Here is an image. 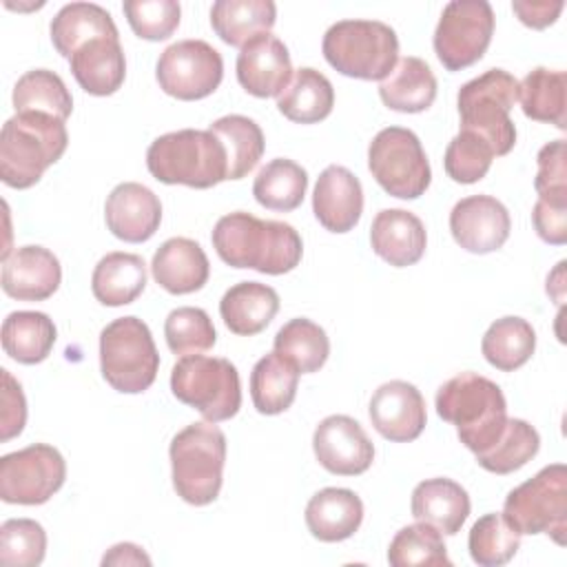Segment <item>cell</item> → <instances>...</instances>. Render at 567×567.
I'll use <instances>...</instances> for the list:
<instances>
[{
    "label": "cell",
    "mask_w": 567,
    "mask_h": 567,
    "mask_svg": "<svg viewBox=\"0 0 567 567\" xmlns=\"http://www.w3.org/2000/svg\"><path fill=\"white\" fill-rule=\"evenodd\" d=\"M210 239L224 264L264 275L290 272L303 255V241L290 224L259 219L244 210L219 217Z\"/></svg>",
    "instance_id": "6da1fadb"
},
{
    "label": "cell",
    "mask_w": 567,
    "mask_h": 567,
    "mask_svg": "<svg viewBox=\"0 0 567 567\" xmlns=\"http://www.w3.org/2000/svg\"><path fill=\"white\" fill-rule=\"evenodd\" d=\"M434 405L439 416L456 427L461 443L474 454L492 447L507 423L503 390L476 372H461L447 379L436 390Z\"/></svg>",
    "instance_id": "7a4b0ae2"
},
{
    "label": "cell",
    "mask_w": 567,
    "mask_h": 567,
    "mask_svg": "<svg viewBox=\"0 0 567 567\" xmlns=\"http://www.w3.org/2000/svg\"><path fill=\"white\" fill-rule=\"evenodd\" d=\"M69 146L64 120L47 113H16L0 131V177L11 188H31Z\"/></svg>",
    "instance_id": "3957f363"
},
{
    "label": "cell",
    "mask_w": 567,
    "mask_h": 567,
    "mask_svg": "<svg viewBox=\"0 0 567 567\" xmlns=\"http://www.w3.org/2000/svg\"><path fill=\"white\" fill-rule=\"evenodd\" d=\"M146 168L162 184L213 188L226 179L228 159L221 140L213 131L182 128L151 142Z\"/></svg>",
    "instance_id": "277c9868"
},
{
    "label": "cell",
    "mask_w": 567,
    "mask_h": 567,
    "mask_svg": "<svg viewBox=\"0 0 567 567\" xmlns=\"http://www.w3.org/2000/svg\"><path fill=\"white\" fill-rule=\"evenodd\" d=\"M173 487L182 501L202 507L219 496L226 463V436L210 421L179 430L168 447Z\"/></svg>",
    "instance_id": "5b68a950"
},
{
    "label": "cell",
    "mask_w": 567,
    "mask_h": 567,
    "mask_svg": "<svg viewBox=\"0 0 567 567\" xmlns=\"http://www.w3.org/2000/svg\"><path fill=\"white\" fill-rule=\"evenodd\" d=\"M326 62L341 75L385 80L399 58L396 31L379 20H339L321 42Z\"/></svg>",
    "instance_id": "8992f818"
},
{
    "label": "cell",
    "mask_w": 567,
    "mask_h": 567,
    "mask_svg": "<svg viewBox=\"0 0 567 567\" xmlns=\"http://www.w3.org/2000/svg\"><path fill=\"white\" fill-rule=\"evenodd\" d=\"M516 100L518 80L505 69H487L458 89L461 131L483 137L496 157L507 155L516 144V126L509 117Z\"/></svg>",
    "instance_id": "52a82bcc"
},
{
    "label": "cell",
    "mask_w": 567,
    "mask_h": 567,
    "mask_svg": "<svg viewBox=\"0 0 567 567\" xmlns=\"http://www.w3.org/2000/svg\"><path fill=\"white\" fill-rule=\"evenodd\" d=\"M100 370L122 394L148 390L159 370V354L148 326L137 317H120L100 332Z\"/></svg>",
    "instance_id": "ba28073f"
},
{
    "label": "cell",
    "mask_w": 567,
    "mask_h": 567,
    "mask_svg": "<svg viewBox=\"0 0 567 567\" xmlns=\"http://www.w3.org/2000/svg\"><path fill=\"white\" fill-rule=\"evenodd\" d=\"M171 390L177 401L195 408L210 423L228 421L241 408L239 372L224 357H182L171 370Z\"/></svg>",
    "instance_id": "9c48e42d"
},
{
    "label": "cell",
    "mask_w": 567,
    "mask_h": 567,
    "mask_svg": "<svg viewBox=\"0 0 567 567\" xmlns=\"http://www.w3.org/2000/svg\"><path fill=\"white\" fill-rule=\"evenodd\" d=\"M505 520L523 536L547 534L565 545L567 534V467L545 465L538 474L514 487L503 505Z\"/></svg>",
    "instance_id": "30bf717a"
},
{
    "label": "cell",
    "mask_w": 567,
    "mask_h": 567,
    "mask_svg": "<svg viewBox=\"0 0 567 567\" xmlns=\"http://www.w3.org/2000/svg\"><path fill=\"white\" fill-rule=\"evenodd\" d=\"M368 168L377 184L399 199L421 197L432 182L421 140L403 126L381 128L372 137L368 146Z\"/></svg>",
    "instance_id": "8fae6325"
},
{
    "label": "cell",
    "mask_w": 567,
    "mask_h": 567,
    "mask_svg": "<svg viewBox=\"0 0 567 567\" xmlns=\"http://www.w3.org/2000/svg\"><path fill=\"white\" fill-rule=\"evenodd\" d=\"M494 33V11L487 0H452L434 29V53L447 71L478 62Z\"/></svg>",
    "instance_id": "7c38bea8"
},
{
    "label": "cell",
    "mask_w": 567,
    "mask_h": 567,
    "mask_svg": "<svg viewBox=\"0 0 567 567\" xmlns=\"http://www.w3.org/2000/svg\"><path fill=\"white\" fill-rule=\"evenodd\" d=\"M66 478L64 456L47 443H33L0 458V498L11 505H42Z\"/></svg>",
    "instance_id": "4fadbf2b"
},
{
    "label": "cell",
    "mask_w": 567,
    "mask_h": 567,
    "mask_svg": "<svg viewBox=\"0 0 567 567\" xmlns=\"http://www.w3.org/2000/svg\"><path fill=\"white\" fill-rule=\"evenodd\" d=\"M155 78L159 89L171 97L184 102L202 100L221 84L224 60L221 53L204 40H179L162 51Z\"/></svg>",
    "instance_id": "5bb4252c"
},
{
    "label": "cell",
    "mask_w": 567,
    "mask_h": 567,
    "mask_svg": "<svg viewBox=\"0 0 567 567\" xmlns=\"http://www.w3.org/2000/svg\"><path fill=\"white\" fill-rule=\"evenodd\" d=\"M312 450L319 465L337 476H359L374 461V445L365 430L346 414L326 416L315 427Z\"/></svg>",
    "instance_id": "9a60e30c"
},
{
    "label": "cell",
    "mask_w": 567,
    "mask_h": 567,
    "mask_svg": "<svg viewBox=\"0 0 567 567\" xmlns=\"http://www.w3.org/2000/svg\"><path fill=\"white\" fill-rule=\"evenodd\" d=\"M454 241L474 255L498 250L512 230V219L503 202L492 195H470L454 204L450 213Z\"/></svg>",
    "instance_id": "2e32d148"
},
{
    "label": "cell",
    "mask_w": 567,
    "mask_h": 567,
    "mask_svg": "<svg viewBox=\"0 0 567 567\" xmlns=\"http://www.w3.org/2000/svg\"><path fill=\"white\" fill-rule=\"evenodd\" d=\"M368 416L372 427L392 443H410L421 436L427 412L416 385L394 379L379 385L370 399Z\"/></svg>",
    "instance_id": "e0dca14e"
},
{
    "label": "cell",
    "mask_w": 567,
    "mask_h": 567,
    "mask_svg": "<svg viewBox=\"0 0 567 567\" xmlns=\"http://www.w3.org/2000/svg\"><path fill=\"white\" fill-rule=\"evenodd\" d=\"M292 78V62L286 44L272 33L248 40L237 55V80L255 97L279 95Z\"/></svg>",
    "instance_id": "ac0fdd59"
},
{
    "label": "cell",
    "mask_w": 567,
    "mask_h": 567,
    "mask_svg": "<svg viewBox=\"0 0 567 567\" xmlns=\"http://www.w3.org/2000/svg\"><path fill=\"white\" fill-rule=\"evenodd\" d=\"M104 219L117 239L142 244L151 239L159 228L162 202L144 184L122 182L106 197Z\"/></svg>",
    "instance_id": "d6986e66"
},
{
    "label": "cell",
    "mask_w": 567,
    "mask_h": 567,
    "mask_svg": "<svg viewBox=\"0 0 567 567\" xmlns=\"http://www.w3.org/2000/svg\"><path fill=\"white\" fill-rule=\"evenodd\" d=\"M312 213L330 233L352 230L363 213V188L359 177L339 164L323 168L315 184Z\"/></svg>",
    "instance_id": "ffe728a7"
},
{
    "label": "cell",
    "mask_w": 567,
    "mask_h": 567,
    "mask_svg": "<svg viewBox=\"0 0 567 567\" xmlns=\"http://www.w3.org/2000/svg\"><path fill=\"white\" fill-rule=\"evenodd\" d=\"M62 281L58 257L44 246H20L2 261V290L18 301H44Z\"/></svg>",
    "instance_id": "44dd1931"
},
{
    "label": "cell",
    "mask_w": 567,
    "mask_h": 567,
    "mask_svg": "<svg viewBox=\"0 0 567 567\" xmlns=\"http://www.w3.org/2000/svg\"><path fill=\"white\" fill-rule=\"evenodd\" d=\"M370 246L385 264L405 268L423 257L427 233L414 213L403 208H383L372 219Z\"/></svg>",
    "instance_id": "7402d4cb"
},
{
    "label": "cell",
    "mask_w": 567,
    "mask_h": 567,
    "mask_svg": "<svg viewBox=\"0 0 567 567\" xmlns=\"http://www.w3.org/2000/svg\"><path fill=\"white\" fill-rule=\"evenodd\" d=\"M151 272L166 292L190 295L206 286L210 264L195 239L171 237L155 250Z\"/></svg>",
    "instance_id": "603a6c76"
},
{
    "label": "cell",
    "mask_w": 567,
    "mask_h": 567,
    "mask_svg": "<svg viewBox=\"0 0 567 567\" xmlns=\"http://www.w3.org/2000/svg\"><path fill=\"white\" fill-rule=\"evenodd\" d=\"M412 516L427 523L445 536H454L470 516V496L465 487L452 478L436 476L421 481L412 492Z\"/></svg>",
    "instance_id": "cb8c5ba5"
},
{
    "label": "cell",
    "mask_w": 567,
    "mask_h": 567,
    "mask_svg": "<svg viewBox=\"0 0 567 567\" xmlns=\"http://www.w3.org/2000/svg\"><path fill=\"white\" fill-rule=\"evenodd\" d=\"M308 532L321 543L350 538L363 520L361 498L346 487H323L306 505Z\"/></svg>",
    "instance_id": "d4e9b609"
},
{
    "label": "cell",
    "mask_w": 567,
    "mask_h": 567,
    "mask_svg": "<svg viewBox=\"0 0 567 567\" xmlns=\"http://www.w3.org/2000/svg\"><path fill=\"white\" fill-rule=\"evenodd\" d=\"M75 82L91 95H113L126 78V58L120 38H97L80 47L71 58Z\"/></svg>",
    "instance_id": "484cf974"
},
{
    "label": "cell",
    "mask_w": 567,
    "mask_h": 567,
    "mask_svg": "<svg viewBox=\"0 0 567 567\" xmlns=\"http://www.w3.org/2000/svg\"><path fill=\"white\" fill-rule=\"evenodd\" d=\"M277 312V290L259 281H239L230 286L219 301V315L226 328L239 337L259 334Z\"/></svg>",
    "instance_id": "4316f807"
},
{
    "label": "cell",
    "mask_w": 567,
    "mask_h": 567,
    "mask_svg": "<svg viewBox=\"0 0 567 567\" xmlns=\"http://www.w3.org/2000/svg\"><path fill=\"white\" fill-rule=\"evenodd\" d=\"M381 102L399 113H421L436 100V78L430 64L416 55L396 60L394 69L379 84Z\"/></svg>",
    "instance_id": "83f0119b"
},
{
    "label": "cell",
    "mask_w": 567,
    "mask_h": 567,
    "mask_svg": "<svg viewBox=\"0 0 567 567\" xmlns=\"http://www.w3.org/2000/svg\"><path fill=\"white\" fill-rule=\"evenodd\" d=\"M146 288V264L135 252L104 255L91 275V292L102 306L133 303Z\"/></svg>",
    "instance_id": "f1b7e54d"
},
{
    "label": "cell",
    "mask_w": 567,
    "mask_h": 567,
    "mask_svg": "<svg viewBox=\"0 0 567 567\" xmlns=\"http://www.w3.org/2000/svg\"><path fill=\"white\" fill-rule=\"evenodd\" d=\"M97 38H120L111 13L93 2L64 4L51 20V42L66 60L86 42Z\"/></svg>",
    "instance_id": "f546056e"
},
{
    "label": "cell",
    "mask_w": 567,
    "mask_h": 567,
    "mask_svg": "<svg viewBox=\"0 0 567 567\" xmlns=\"http://www.w3.org/2000/svg\"><path fill=\"white\" fill-rule=\"evenodd\" d=\"M332 82L312 66L297 69L288 86L277 95L279 113L297 124H317L332 113Z\"/></svg>",
    "instance_id": "4dcf8cb0"
},
{
    "label": "cell",
    "mask_w": 567,
    "mask_h": 567,
    "mask_svg": "<svg viewBox=\"0 0 567 567\" xmlns=\"http://www.w3.org/2000/svg\"><path fill=\"white\" fill-rule=\"evenodd\" d=\"M275 20L272 0H217L210 7V27L230 47H244L255 35L270 33Z\"/></svg>",
    "instance_id": "1f68e13d"
},
{
    "label": "cell",
    "mask_w": 567,
    "mask_h": 567,
    "mask_svg": "<svg viewBox=\"0 0 567 567\" xmlns=\"http://www.w3.org/2000/svg\"><path fill=\"white\" fill-rule=\"evenodd\" d=\"M55 337L53 319L38 310H16L2 321V348L24 365L44 361L53 350Z\"/></svg>",
    "instance_id": "d6a6232c"
},
{
    "label": "cell",
    "mask_w": 567,
    "mask_h": 567,
    "mask_svg": "<svg viewBox=\"0 0 567 567\" xmlns=\"http://www.w3.org/2000/svg\"><path fill=\"white\" fill-rule=\"evenodd\" d=\"M518 100L525 117L567 128V73L536 66L518 82Z\"/></svg>",
    "instance_id": "836d02e7"
},
{
    "label": "cell",
    "mask_w": 567,
    "mask_h": 567,
    "mask_svg": "<svg viewBox=\"0 0 567 567\" xmlns=\"http://www.w3.org/2000/svg\"><path fill=\"white\" fill-rule=\"evenodd\" d=\"M299 385V370L279 357L275 350L261 357L250 372V399L259 414H281L286 412Z\"/></svg>",
    "instance_id": "e575fe53"
},
{
    "label": "cell",
    "mask_w": 567,
    "mask_h": 567,
    "mask_svg": "<svg viewBox=\"0 0 567 567\" xmlns=\"http://www.w3.org/2000/svg\"><path fill=\"white\" fill-rule=\"evenodd\" d=\"M536 350V332L523 317L496 319L481 341V352L489 365L501 372H514L525 365Z\"/></svg>",
    "instance_id": "d590c367"
},
{
    "label": "cell",
    "mask_w": 567,
    "mask_h": 567,
    "mask_svg": "<svg viewBox=\"0 0 567 567\" xmlns=\"http://www.w3.org/2000/svg\"><path fill=\"white\" fill-rule=\"evenodd\" d=\"M308 188V173L297 162L275 157L264 164L252 182V195L257 204L268 210L288 213L301 206Z\"/></svg>",
    "instance_id": "8d00e7d4"
},
{
    "label": "cell",
    "mask_w": 567,
    "mask_h": 567,
    "mask_svg": "<svg viewBox=\"0 0 567 567\" xmlns=\"http://www.w3.org/2000/svg\"><path fill=\"white\" fill-rule=\"evenodd\" d=\"M208 131H213L224 148L228 159L226 179L246 177L264 155L266 140L259 124L246 115H224L215 120Z\"/></svg>",
    "instance_id": "74e56055"
},
{
    "label": "cell",
    "mask_w": 567,
    "mask_h": 567,
    "mask_svg": "<svg viewBox=\"0 0 567 567\" xmlns=\"http://www.w3.org/2000/svg\"><path fill=\"white\" fill-rule=\"evenodd\" d=\"M275 352L290 361L299 374H310L323 368L328 361L330 339L319 323L306 317H297L277 330Z\"/></svg>",
    "instance_id": "f35d334b"
},
{
    "label": "cell",
    "mask_w": 567,
    "mask_h": 567,
    "mask_svg": "<svg viewBox=\"0 0 567 567\" xmlns=\"http://www.w3.org/2000/svg\"><path fill=\"white\" fill-rule=\"evenodd\" d=\"M16 113H47L66 120L73 111V97L64 80L49 69H33L18 78L13 86Z\"/></svg>",
    "instance_id": "ab89813d"
},
{
    "label": "cell",
    "mask_w": 567,
    "mask_h": 567,
    "mask_svg": "<svg viewBox=\"0 0 567 567\" xmlns=\"http://www.w3.org/2000/svg\"><path fill=\"white\" fill-rule=\"evenodd\" d=\"M540 436L534 425L523 419H507L505 430L492 447L476 456V463L492 474H512L538 454Z\"/></svg>",
    "instance_id": "60d3db41"
},
{
    "label": "cell",
    "mask_w": 567,
    "mask_h": 567,
    "mask_svg": "<svg viewBox=\"0 0 567 567\" xmlns=\"http://www.w3.org/2000/svg\"><path fill=\"white\" fill-rule=\"evenodd\" d=\"M518 547L520 534L498 512L481 516L467 536L470 556L481 567H501L509 563Z\"/></svg>",
    "instance_id": "b9f144b4"
},
{
    "label": "cell",
    "mask_w": 567,
    "mask_h": 567,
    "mask_svg": "<svg viewBox=\"0 0 567 567\" xmlns=\"http://www.w3.org/2000/svg\"><path fill=\"white\" fill-rule=\"evenodd\" d=\"M388 563L392 567H414V565H436L452 567L447 558V547L443 534L427 523H414L401 527L388 547Z\"/></svg>",
    "instance_id": "7bdbcfd3"
},
{
    "label": "cell",
    "mask_w": 567,
    "mask_h": 567,
    "mask_svg": "<svg viewBox=\"0 0 567 567\" xmlns=\"http://www.w3.org/2000/svg\"><path fill=\"white\" fill-rule=\"evenodd\" d=\"M164 337L173 354H199L210 350L217 341L215 326L206 310L182 306L168 312L164 321Z\"/></svg>",
    "instance_id": "ee69618b"
},
{
    "label": "cell",
    "mask_w": 567,
    "mask_h": 567,
    "mask_svg": "<svg viewBox=\"0 0 567 567\" xmlns=\"http://www.w3.org/2000/svg\"><path fill=\"white\" fill-rule=\"evenodd\" d=\"M47 554V532L33 518H9L0 525V563L35 567Z\"/></svg>",
    "instance_id": "f6af8a7d"
},
{
    "label": "cell",
    "mask_w": 567,
    "mask_h": 567,
    "mask_svg": "<svg viewBox=\"0 0 567 567\" xmlns=\"http://www.w3.org/2000/svg\"><path fill=\"white\" fill-rule=\"evenodd\" d=\"M492 159L494 151L483 137L470 131H458V135H454L445 148L443 166L447 177L454 182L474 184L487 175Z\"/></svg>",
    "instance_id": "bcb514c9"
},
{
    "label": "cell",
    "mask_w": 567,
    "mask_h": 567,
    "mask_svg": "<svg viewBox=\"0 0 567 567\" xmlns=\"http://www.w3.org/2000/svg\"><path fill=\"white\" fill-rule=\"evenodd\" d=\"M122 9L133 33L142 40H166L179 27L182 9L175 0H126Z\"/></svg>",
    "instance_id": "7dc6e473"
},
{
    "label": "cell",
    "mask_w": 567,
    "mask_h": 567,
    "mask_svg": "<svg viewBox=\"0 0 567 567\" xmlns=\"http://www.w3.org/2000/svg\"><path fill=\"white\" fill-rule=\"evenodd\" d=\"M565 140H554L545 144L536 155V177L534 188L540 199L567 204V159Z\"/></svg>",
    "instance_id": "c3c4849f"
},
{
    "label": "cell",
    "mask_w": 567,
    "mask_h": 567,
    "mask_svg": "<svg viewBox=\"0 0 567 567\" xmlns=\"http://www.w3.org/2000/svg\"><path fill=\"white\" fill-rule=\"evenodd\" d=\"M2 372V412H0V439L9 441L24 430L27 423V401L22 385L11 377L9 370Z\"/></svg>",
    "instance_id": "681fc988"
},
{
    "label": "cell",
    "mask_w": 567,
    "mask_h": 567,
    "mask_svg": "<svg viewBox=\"0 0 567 567\" xmlns=\"http://www.w3.org/2000/svg\"><path fill=\"white\" fill-rule=\"evenodd\" d=\"M532 221L543 241L551 246H563L567 241V204L538 197L532 208Z\"/></svg>",
    "instance_id": "f907efd6"
},
{
    "label": "cell",
    "mask_w": 567,
    "mask_h": 567,
    "mask_svg": "<svg viewBox=\"0 0 567 567\" xmlns=\"http://www.w3.org/2000/svg\"><path fill=\"white\" fill-rule=\"evenodd\" d=\"M565 9L563 0L549 2V0H514L512 11L518 16V20L529 29H545L554 24Z\"/></svg>",
    "instance_id": "816d5d0a"
},
{
    "label": "cell",
    "mask_w": 567,
    "mask_h": 567,
    "mask_svg": "<svg viewBox=\"0 0 567 567\" xmlns=\"http://www.w3.org/2000/svg\"><path fill=\"white\" fill-rule=\"evenodd\" d=\"M102 565H151V558L133 543H117L104 554Z\"/></svg>",
    "instance_id": "f5cc1de1"
},
{
    "label": "cell",
    "mask_w": 567,
    "mask_h": 567,
    "mask_svg": "<svg viewBox=\"0 0 567 567\" xmlns=\"http://www.w3.org/2000/svg\"><path fill=\"white\" fill-rule=\"evenodd\" d=\"M547 295L554 297V301L563 303L565 299V261H558L554 272L547 277Z\"/></svg>",
    "instance_id": "db71d44e"
}]
</instances>
